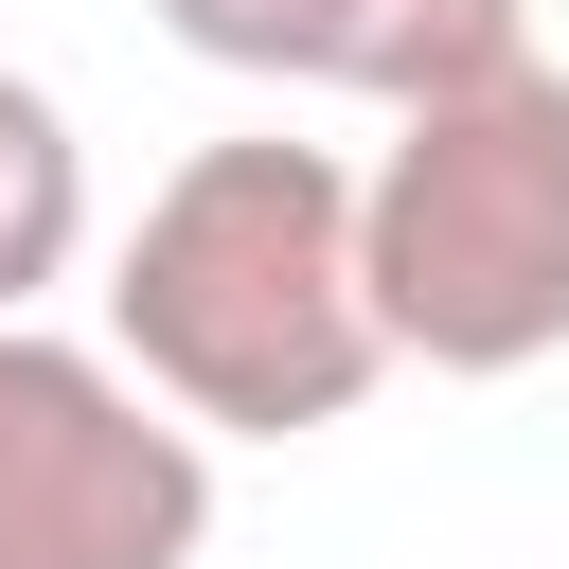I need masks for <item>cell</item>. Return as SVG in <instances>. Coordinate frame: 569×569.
<instances>
[{
	"label": "cell",
	"mask_w": 569,
	"mask_h": 569,
	"mask_svg": "<svg viewBox=\"0 0 569 569\" xmlns=\"http://www.w3.org/2000/svg\"><path fill=\"white\" fill-rule=\"evenodd\" d=\"M213 427L89 338L0 320V569H196Z\"/></svg>",
	"instance_id": "cell-3"
},
{
	"label": "cell",
	"mask_w": 569,
	"mask_h": 569,
	"mask_svg": "<svg viewBox=\"0 0 569 569\" xmlns=\"http://www.w3.org/2000/svg\"><path fill=\"white\" fill-rule=\"evenodd\" d=\"M178 53L213 71H267V89H356V107H409L480 53L533 36V0H160Z\"/></svg>",
	"instance_id": "cell-4"
},
{
	"label": "cell",
	"mask_w": 569,
	"mask_h": 569,
	"mask_svg": "<svg viewBox=\"0 0 569 569\" xmlns=\"http://www.w3.org/2000/svg\"><path fill=\"white\" fill-rule=\"evenodd\" d=\"M89 249V142L36 71H0V320H36V284H71Z\"/></svg>",
	"instance_id": "cell-5"
},
{
	"label": "cell",
	"mask_w": 569,
	"mask_h": 569,
	"mask_svg": "<svg viewBox=\"0 0 569 569\" xmlns=\"http://www.w3.org/2000/svg\"><path fill=\"white\" fill-rule=\"evenodd\" d=\"M107 356L142 391H178L213 445L356 427V391L391 373V320H373V267H356V178L284 124L196 142L107 267Z\"/></svg>",
	"instance_id": "cell-1"
},
{
	"label": "cell",
	"mask_w": 569,
	"mask_h": 569,
	"mask_svg": "<svg viewBox=\"0 0 569 569\" xmlns=\"http://www.w3.org/2000/svg\"><path fill=\"white\" fill-rule=\"evenodd\" d=\"M356 267L391 356L427 373H533L569 356V71L516 36L391 107L356 178Z\"/></svg>",
	"instance_id": "cell-2"
}]
</instances>
